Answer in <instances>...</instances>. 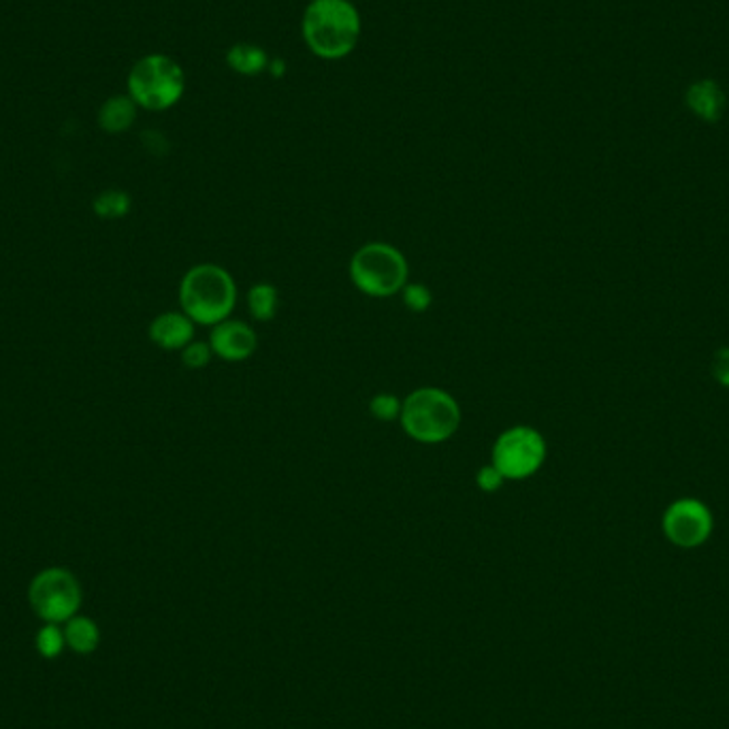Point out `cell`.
Instances as JSON below:
<instances>
[{
  "label": "cell",
  "mask_w": 729,
  "mask_h": 729,
  "mask_svg": "<svg viewBox=\"0 0 729 729\" xmlns=\"http://www.w3.org/2000/svg\"><path fill=\"white\" fill-rule=\"evenodd\" d=\"M228 65H231L235 71L241 75H256L267 68V54L262 51L258 45L250 43H239L235 48L228 49L227 54Z\"/></svg>",
  "instance_id": "cell-15"
},
{
  "label": "cell",
  "mask_w": 729,
  "mask_h": 729,
  "mask_svg": "<svg viewBox=\"0 0 729 729\" xmlns=\"http://www.w3.org/2000/svg\"><path fill=\"white\" fill-rule=\"evenodd\" d=\"M401 404L404 399L395 393H376L369 399V414L380 422H395L401 416Z\"/></svg>",
  "instance_id": "cell-17"
},
{
  "label": "cell",
  "mask_w": 729,
  "mask_h": 729,
  "mask_svg": "<svg viewBox=\"0 0 729 729\" xmlns=\"http://www.w3.org/2000/svg\"><path fill=\"white\" fill-rule=\"evenodd\" d=\"M182 312L200 326H216L231 318L237 306L233 273L216 262H200L183 273L180 282Z\"/></svg>",
  "instance_id": "cell-1"
},
{
  "label": "cell",
  "mask_w": 729,
  "mask_h": 729,
  "mask_svg": "<svg viewBox=\"0 0 729 729\" xmlns=\"http://www.w3.org/2000/svg\"><path fill=\"white\" fill-rule=\"evenodd\" d=\"M28 601L43 621L58 625L77 614L82 606V587L68 570L49 567L32 578Z\"/></svg>",
  "instance_id": "cell-7"
},
{
  "label": "cell",
  "mask_w": 729,
  "mask_h": 729,
  "mask_svg": "<svg viewBox=\"0 0 729 729\" xmlns=\"http://www.w3.org/2000/svg\"><path fill=\"white\" fill-rule=\"evenodd\" d=\"M248 309L256 323H271L280 309V290L271 282H256L248 290Z\"/></svg>",
  "instance_id": "cell-13"
},
{
  "label": "cell",
  "mask_w": 729,
  "mask_h": 729,
  "mask_svg": "<svg viewBox=\"0 0 729 729\" xmlns=\"http://www.w3.org/2000/svg\"><path fill=\"white\" fill-rule=\"evenodd\" d=\"M713 371L721 387L729 388V348H721L719 352L715 354Z\"/></svg>",
  "instance_id": "cell-22"
},
{
  "label": "cell",
  "mask_w": 729,
  "mask_h": 729,
  "mask_svg": "<svg viewBox=\"0 0 729 729\" xmlns=\"http://www.w3.org/2000/svg\"><path fill=\"white\" fill-rule=\"evenodd\" d=\"M214 359V352H211L209 342H191L186 348L182 350V363L188 367V369H205Z\"/></svg>",
  "instance_id": "cell-20"
},
{
  "label": "cell",
  "mask_w": 729,
  "mask_h": 729,
  "mask_svg": "<svg viewBox=\"0 0 729 729\" xmlns=\"http://www.w3.org/2000/svg\"><path fill=\"white\" fill-rule=\"evenodd\" d=\"M130 205H133V200H130L129 192L111 188V191L101 192L99 197L94 199V203H92V208H94V214L99 218H105V220H118V218H124L126 214H129Z\"/></svg>",
  "instance_id": "cell-16"
},
{
  "label": "cell",
  "mask_w": 729,
  "mask_h": 729,
  "mask_svg": "<svg viewBox=\"0 0 729 729\" xmlns=\"http://www.w3.org/2000/svg\"><path fill=\"white\" fill-rule=\"evenodd\" d=\"M65 638H67V645L71 646L75 653H79V655H88V653H94L96 646H99L101 634H99V627H96V623L92 621V618L77 617V614H75L73 618H68L67 621Z\"/></svg>",
  "instance_id": "cell-14"
},
{
  "label": "cell",
  "mask_w": 729,
  "mask_h": 729,
  "mask_svg": "<svg viewBox=\"0 0 729 729\" xmlns=\"http://www.w3.org/2000/svg\"><path fill=\"white\" fill-rule=\"evenodd\" d=\"M348 275L354 289L371 298L399 295L410 282V265L399 248L387 241H367L348 262Z\"/></svg>",
  "instance_id": "cell-4"
},
{
  "label": "cell",
  "mask_w": 729,
  "mask_h": 729,
  "mask_svg": "<svg viewBox=\"0 0 729 729\" xmlns=\"http://www.w3.org/2000/svg\"><path fill=\"white\" fill-rule=\"evenodd\" d=\"M663 531L676 547L696 548L713 533V514L698 499H679L665 510Z\"/></svg>",
  "instance_id": "cell-8"
},
{
  "label": "cell",
  "mask_w": 729,
  "mask_h": 729,
  "mask_svg": "<svg viewBox=\"0 0 729 729\" xmlns=\"http://www.w3.org/2000/svg\"><path fill=\"white\" fill-rule=\"evenodd\" d=\"M503 485H506V478L491 463L482 465L478 472H476V486H478V491L486 493V495L502 491Z\"/></svg>",
  "instance_id": "cell-21"
},
{
  "label": "cell",
  "mask_w": 729,
  "mask_h": 729,
  "mask_svg": "<svg viewBox=\"0 0 729 729\" xmlns=\"http://www.w3.org/2000/svg\"><path fill=\"white\" fill-rule=\"evenodd\" d=\"M209 346L214 357L227 363H244L258 350V335L244 320L227 318L211 326Z\"/></svg>",
  "instance_id": "cell-9"
},
{
  "label": "cell",
  "mask_w": 729,
  "mask_h": 729,
  "mask_svg": "<svg viewBox=\"0 0 729 729\" xmlns=\"http://www.w3.org/2000/svg\"><path fill=\"white\" fill-rule=\"evenodd\" d=\"M194 326L197 324L182 309L180 312H164L156 316L149 324V340L169 352H182L188 343L194 342Z\"/></svg>",
  "instance_id": "cell-10"
},
{
  "label": "cell",
  "mask_w": 729,
  "mask_h": 729,
  "mask_svg": "<svg viewBox=\"0 0 729 729\" xmlns=\"http://www.w3.org/2000/svg\"><path fill=\"white\" fill-rule=\"evenodd\" d=\"M463 421L458 401L438 387H421L412 390L401 404V429L418 444H444L455 438Z\"/></svg>",
  "instance_id": "cell-3"
},
{
  "label": "cell",
  "mask_w": 729,
  "mask_h": 729,
  "mask_svg": "<svg viewBox=\"0 0 729 729\" xmlns=\"http://www.w3.org/2000/svg\"><path fill=\"white\" fill-rule=\"evenodd\" d=\"M547 440L529 424L503 429L493 441L491 465L503 478L527 480L536 476L547 461Z\"/></svg>",
  "instance_id": "cell-6"
},
{
  "label": "cell",
  "mask_w": 729,
  "mask_h": 729,
  "mask_svg": "<svg viewBox=\"0 0 729 729\" xmlns=\"http://www.w3.org/2000/svg\"><path fill=\"white\" fill-rule=\"evenodd\" d=\"M137 102L129 94H113L99 109V126L109 135L126 133L137 120Z\"/></svg>",
  "instance_id": "cell-11"
},
{
  "label": "cell",
  "mask_w": 729,
  "mask_h": 729,
  "mask_svg": "<svg viewBox=\"0 0 729 729\" xmlns=\"http://www.w3.org/2000/svg\"><path fill=\"white\" fill-rule=\"evenodd\" d=\"M399 295L405 309H410L412 314H424L433 306V292L427 284L407 282Z\"/></svg>",
  "instance_id": "cell-18"
},
{
  "label": "cell",
  "mask_w": 729,
  "mask_h": 729,
  "mask_svg": "<svg viewBox=\"0 0 729 729\" xmlns=\"http://www.w3.org/2000/svg\"><path fill=\"white\" fill-rule=\"evenodd\" d=\"M303 39L316 56L340 60L357 48L360 15L352 0H312L303 13Z\"/></svg>",
  "instance_id": "cell-2"
},
{
  "label": "cell",
  "mask_w": 729,
  "mask_h": 729,
  "mask_svg": "<svg viewBox=\"0 0 729 729\" xmlns=\"http://www.w3.org/2000/svg\"><path fill=\"white\" fill-rule=\"evenodd\" d=\"M186 92V73L180 62L166 54H147L139 58L126 77V94L146 111H166L182 101Z\"/></svg>",
  "instance_id": "cell-5"
},
{
  "label": "cell",
  "mask_w": 729,
  "mask_h": 729,
  "mask_svg": "<svg viewBox=\"0 0 729 729\" xmlns=\"http://www.w3.org/2000/svg\"><path fill=\"white\" fill-rule=\"evenodd\" d=\"M687 105L691 111L702 120H719L723 107H725V96L715 82H698L687 92Z\"/></svg>",
  "instance_id": "cell-12"
},
{
  "label": "cell",
  "mask_w": 729,
  "mask_h": 729,
  "mask_svg": "<svg viewBox=\"0 0 729 729\" xmlns=\"http://www.w3.org/2000/svg\"><path fill=\"white\" fill-rule=\"evenodd\" d=\"M65 642H67L65 631H62L56 623H48L37 634V648L45 659L58 657L62 648H65Z\"/></svg>",
  "instance_id": "cell-19"
}]
</instances>
